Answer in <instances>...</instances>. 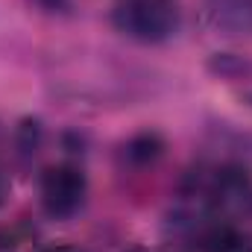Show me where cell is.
Listing matches in <instances>:
<instances>
[{
  "label": "cell",
  "mask_w": 252,
  "mask_h": 252,
  "mask_svg": "<svg viewBox=\"0 0 252 252\" xmlns=\"http://www.w3.org/2000/svg\"><path fill=\"white\" fill-rule=\"evenodd\" d=\"M112 24L132 41L161 44L179 27V0H115Z\"/></svg>",
  "instance_id": "1"
},
{
  "label": "cell",
  "mask_w": 252,
  "mask_h": 252,
  "mask_svg": "<svg viewBox=\"0 0 252 252\" xmlns=\"http://www.w3.org/2000/svg\"><path fill=\"white\" fill-rule=\"evenodd\" d=\"M38 193H41V208L47 211V217L67 220L82 208V202L88 196V179H85L82 167H76V164H67V161L53 164L41 173Z\"/></svg>",
  "instance_id": "2"
},
{
  "label": "cell",
  "mask_w": 252,
  "mask_h": 252,
  "mask_svg": "<svg viewBox=\"0 0 252 252\" xmlns=\"http://www.w3.org/2000/svg\"><path fill=\"white\" fill-rule=\"evenodd\" d=\"M196 247L202 252H252V241L232 223L214 220L199 232Z\"/></svg>",
  "instance_id": "3"
},
{
  "label": "cell",
  "mask_w": 252,
  "mask_h": 252,
  "mask_svg": "<svg viewBox=\"0 0 252 252\" xmlns=\"http://www.w3.org/2000/svg\"><path fill=\"white\" fill-rule=\"evenodd\" d=\"M124 164L129 167H153L161 156H164V138L153 129L132 135L124 144Z\"/></svg>",
  "instance_id": "4"
},
{
  "label": "cell",
  "mask_w": 252,
  "mask_h": 252,
  "mask_svg": "<svg viewBox=\"0 0 252 252\" xmlns=\"http://www.w3.org/2000/svg\"><path fill=\"white\" fill-rule=\"evenodd\" d=\"M41 138H44V129L38 121L27 118L21 121V126L15 129V150H18V158L21 161H32L41 150Z\"/></svg>",
  "instance_id": "5"
},
{
  "label": "cell",
  "mask_w": 252,
  "mask_h": 252,
  "mask_svg": "<svg viewBox=\"0 0 252 252\" xmlns=\"http://www.w3.org/2000/svg\"><path fill=\"white\" fill-rule=\"evenodd\" d=\"M9 196V173L3 170V161H0V202Z\"/></svg>",
  "instance_id": "6"
},
{
  "label": "cell",
  "mask_w": 252,
  "mask_h": 252,
  "mask_svg": "<svg viewBox=\"0 0 252 252\" xmlns=\"http://www.w3.org/2000/svg\"><path fill=\"white\" fill-rule=\"evenodd\" d=\"M38 252H82L79 247H70V244H53V247H44Z\"/></svg>",
  "instance_id": "7"
},
{
  "label": "cell",
  "mask_w": 252,
  "mask_h": 252,
  "mask_svg": "<svg viewBox=\"0 0 252 252\" xmlns=\"http://www.w3.org/2000/svg\"><path fill=\"white\" fill-rule=\"evenodd\" d=\"M44 9H62V6H67V0H38Z\"/></svg>",
  "instance_id": "8"
},
{
  "label": "cell",
  "mask_w": 252,
  "mask_h": 252,
  "mask_svg": "<svg viewBox=\"0 0 252 252\" xmlns=\"http://www.w3.org/2000/svg\"><path fill=\"white\" fill-rule=\"evenodd\" d=\"M12 238H6V235H0V252H12Z\"/></svg>",
  "instance_id": "9"
},
{
  "label": "cell",
  "mask_w": 252,
  "mask_h": 252,
  "mask_svg": "<svg viewBox=\"0 0 252 252\" xmlns=\"http://www.w3.org/2000/svg\"><path fill=\"white\" fill-rule=\"evenodd\" d=\"M244 100H250V103H252V85H247V91H244Z\"/></svg>",
  "instance_id": "10"
},
{
  "label": "cell",
  "mask_w": 252,
  "mask_h": 252,
  "mask_svg": "<svg viewBox=\"0 0 252 252\" xmlns=\"http://www.w3.org/2000/svg\"><path fill=\"white\" fill-rule=\"evenodd\" d=\"M129 252H150V250H141V247H132Z\"/></svg>",
  "instance_id": "11"
}]
</instances>
